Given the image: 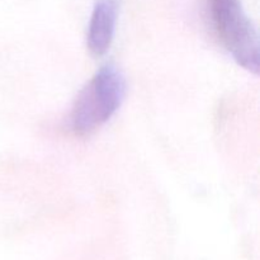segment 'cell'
Here are the masks:
<instances>
[{
    "label": "cell",
    "instance_id": "cell-1",
    "mask_svg": "<svg viewBox=\"0 0 260 260\" xmlns=\"http://www.w3.org/2000/svg\"><path fill=\"white\" fill-rule=\"evenodd\" d=\"M126 93L124 76L116 66L107 65L76 96L70 113L71 129L78 136L98 131L118 111Z\"/></svg>",
    "mask_w": 260,
    "mask_h": 260
},
{
    "label": "cell",
    "instance_id": "cell-2",
    "mask_svg": "<svg viewBox=\"0 0 260 260\" xmlns=\"http://www.w3.org/2000/svg\"><path fill=\"white\" fill-rule=\"evenodd\" d=\"M216 36L234 60L245 70L259 74V40L241 0H207Z\"/></svg>",
    "mask_w": 260,
    "mask_h": 260
},
{
    "label": "cell",
    "instance_id": "cell-3",
    "mask_svg": "<svg viewBox=\"0 0 260 260\" xmlns=\"http://www.w3.org/2000/svg\"><path fill=\"white\" fill-rule=\"evenodd\" d=\"M119 0H95L88 25L86 45L91 55L103 56L108 52L119 14Z\"/></svg>",
    "mask_w": 260,
    "mask_h": 260
}]
</instances>
